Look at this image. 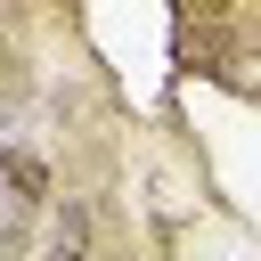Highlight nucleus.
I'll use <instances>...</instances> for the list:
<instances>
[{"instance_id":"nucleus-5","label":"nucleus","mask_w":261,"mask_h":261,"mask_svg":"<svg viewBox=\"0 0 261 261\" xmlns=\"http://www.w3.org/2000/svg\"><path fill=\"white\" fill-rule=\"evenodd\" d=\"M41 261H49V253H41Z\"/></svg>"},{"instance_id":"nucleus-4","label":"nucleus","mask_w":261,"mask_h":261,"mask_svg":"<svg viewBox=\"0 0 261 261\" xmlns=\"http://www.w3.org/2000/svg\"><path fill=\"white\" fill-rule=\"evenodd\" d=\"M253 98H261V73H253Z\"/></svg>"},{"instance_id":"nucleus-3","label":"nucleus","mask_w":261,"mask_h":261,"mask_svg":"<svg viewBox=\"0 0 261 261\" xmlns=\"http://www.w3.org/2000/svg\"><path fill=\"white\" fill-rule=\"evenodd\" d=\"M24 245H33V220H24V212H8V220H0V261H16Z\"/></svg>"},{"instance_id":"nucleus-1","label":"nucleus","mask_w":261,"mask_h":261,"mask_svg":"<svg viewBox=\"0 0 261 261\" xmlns=\"http://www.w3.org/2000/svg\"><path fill=\"white\" fill-rule=\"evenodd\" d=\"M0 196H8V212H41V204H57V179H49V163L33 155V147H0Z\"/></svg>"},{"instance_id":"nucleus-2","label":"nucleus","mask_w":261,"mask_h":261,"mask_svg":"<svg viewBox=\"0 0 261 261\" xmlns=\"http://www.w3.org/2000/svg\"><path fill=\"white\" fill-rule=\"evenodd\" d=\"M90 253H98V204L57 196L49 204V261H90Z\"/></svg>"}]
</instances>
